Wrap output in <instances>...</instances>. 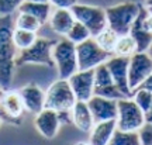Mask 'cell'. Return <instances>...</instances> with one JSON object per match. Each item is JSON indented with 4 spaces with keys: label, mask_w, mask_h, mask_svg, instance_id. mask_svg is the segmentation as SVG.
<instances>
[{
    "label": "cell",
    "mask_w": 152,
    "mask_h": 145,
    "mask_svg": "<svg viewBox=\"0 0 152 145\" xmlns=\"http://www.w3.org/2000/svg\"><path fill=\"white\" fill-rule=\"evenodd\" d=\"M14 21L11 16L0 17V87L7 90L13 82L17 47L13 41Z\"/></svg>",
    "instance_id": "obj_1"
},
{
    "label": "cell",
    "mask_w": 152,
    "mask_h": 145,
    "mask_svg": "<svg viewBox=\"0 0 152 145\" xmlns=\"http://www.w3.org/2000/svg\"><path fill=\"white\" fill-rule=\"evenodd\" d=\"M141 9L142 4L135 3V1H125V3H120L113 7H109L106 10L107 26L113 28L120 35L130 34L131 27L137 20V17L140 16Z\"/></svg>",
    "instance_id": "obj_2"
},
{
    "label": "cell",
    "mask_w": 152,
    "mask_h": 145,
    "mask_svg": "<svg viewBox=\"0 0 152 145\" xmlns=\"http://www.w3.org/2000/svg\"><path fill=\"white\" fill-rule=\"evenodd\" d=\"M56 41L49 38L38 37L37 41L27 49L20 51L16 56V66L34 64V65H45L48 68H54L55 62L52 58V49Z\"/></svg>",
    "instance_id": "obj_3"
},
{
    "label": "cell",
    "mask_w": 152,
    "mask_h": 145,
    "mask_svg": "<svg viewBox=\"0 0 152 145\" xmlns=\"http://www.w3.org/2000/svg\"><path fill=\"white\" fill-rule=\"evenodd\" d=\"M52 58L58 69L59 79H69L75 72H77V56H76V44L68 38L56 41L52 49Z\"/></svg>",
    "instance_id": "obj_4"
},
{
    "label": "cell",
    "mask_w": 152,
    "mask_h": 145,
    "mask_svg": "<svg viewBox=\"0 0 152 145\" xmlns=\"http://www.w3.org/2000/svg\"><path fill=\"white\" fill-rule=\"evenodd\" d=\"M76 97L72 90L68 79H58L51 83L48 90L45 92V104L44 108L61 111V110H72L75 106Z\"/></svg>",
    "instance_id": "obj_5"
},
{
    "label": "cell",
    "mask_w": 152,
    "mask_h": 145,
    "mask_svg": "<svg viewBox=\"0 0 152 145\" xmlns=\"http://www.w3.org/2000/svg\"><path fill=\"white\" fill-rule=\"evenodd\" d=\"M76 56H77V70L94 69L100 64L107 62L110 54L100 48L94 38H87L86 41L76 44Z\"/></svg>",
    "instance_id": "obj_6"
},
{
    "label": "cell",
    "mask_w": 152,
    "mask_h": 145,
    "mask_svg": "<svg viewBox=\"0 0 152 145\" xmlns=\"http://www.w3.org/2000/svg\"><path fill=\"white\" fill-rule=\"evenodd\" d=\"M117 128L121 131H138L145 124V113L132 99L117 100Z\"/></svg>",
    "instance_id": "obj_7"
},
{
    "label": "cell",
    "mask_w": 152,
    "mask_h": 145,
    "mask_svg": "<svg viewBox=\"0 0 152 145\" xmlns=\"http://www.w3.org/2000/svg\"><path fill=\"white\" fill-rule=\"evenodd\" d=\"M72 13L77 21L85 24L87 30L90 31L92 37H96L100 31H103L107 27V16L106 10L102 7L96 6H87V4H79L76 3L75 6L71 7Z\"/></svg>",
    "instance_id": "obj_8"
},
{
    "label": "cell",
    "mask_w": 152,
    "mask_h": 145,
    "mask_svg": "<svg viewBox=\"0 0 152 145\" xmlns=\"http://www.w3.org/2000/svg\"><path fill=\"white\" fill-rule=\"evenodd\" d=\"M152 73V58L148 52H137L130 58L128 86L134 92Z\"/></svg>",
    "instance_id": "obj_9"
},
{
    "label": "cell",
    "mask_w": 152,
    "mask_h": 145,
    "mask_svg": "<svg viewBox=\"0 0 152 145\" xmlns=\"http://www.w3.org/2000/svg\"><path fill=\"white\" fill-rule=\"evenodd\" d=\"M24 110L26 108H24L20 93L6 90L3 97H1V102H0V118H1V121L14 124V125H20Z\"/></svg>",
    "instance_id": "obj_10"
},
{
    "label": "cell",
    "mask_w": 152,
    "mask_h": 145,
    "mask_svg": "<svg viewBox=\"0 0 152 145\" xmlns=\"http://www.w3.org/2000/svg\"><path fill=\"white\" fill-rule=\"evenodd\" d=\"M76 100L89 102L94 94V69L77 70L68 79Z\"/></svg>",
    "instance_id": "obj_11"
},
{
    "label": "cell",
    "mask_w": 152,
    "mask_h": 145,
    "mask_svg": "<svg viewBox=\"0 0 152 145\" xmlns=\"http://www.w3.org/2000/svg\"><path fill=\"white\" fill-rule=\"evenodd\" d=\"M107 66L110 69L111 78H113L114 85L124 93L127 97H132V92L128 86V66H130V58L118 56L115 55L113 58L107 59Z\"/></svg>",
    "instance_id": "obj_12"
},
{
    "label": "cell",
    "mask_w": 152,
    "mask_h": 145,
    "mask_svg": "<svg viewBox=\"0 0 152 145\" xmlns=\"http://www.w3.org/2000/svg\"><path fill=\"white\" fill-rule=\"evenodd\" d=\"M87 106L92 111L94 124L102 123V121H109V120H117V114H118L117 100L93 94V97L87 102Z\"/></svg>",
    "instance_id": "obj_13"
},
{
    "label": "cell",
    "mask_w": 152,
    "mask_h": 145,
    "mask_svg": "<svg viewBox=\"0 0 152 145\" xmlns=\"http://www.w3.org/2000/svg\"><path fill=\"white\" fill-rule=\"evenodd\" d=\"M34 124H35V128L38 130V133L48 140H52L58 134V130L61 125L58 113L55 110H49V108L41 110L35 116Z\"/></svg>",
    "instance_id": "obj_14"
},
{
    "label": "cell",
    "mask_w": 152,
    "mask_h": 145,
    "mask_svg": "<svg viewBox=\"0 0 152 145\" xmlns=\"http://www.w3.org/2000/svg\"><path fill=\"white\" fill-rule=\"evenodd\" d=\"M21 96L24 108L30 111V113L38 114L41 110H44V104H45V93L42 89L35 85V83H28L18 92Z\"/></svg>",
    "instance_id": "obj_15"
},
{
    "label": "cell",
    "mask_w": 152,
    "mask_h": 145,
    "mask_svg": "<svg viewBox=\"0 0 152 145\" xmlns=\"http://www.w3.org/2000/svg\"><path fill=\"white\" fill-rule=\"evenodd\" d=\"M147 11V9L142 7L140 16L137 17V20L134 21L130 30V35L137 42V52H147L152 44V34L147 31V28L144 27V18H145Z\"/></svg>",
    "instance_id": "obj_16"
},
{
    "label": "cell",
    "mask_w": 152,
    "mask_h": 145,
    "mask_svg": "<svg viewBox=\"0 0 152 145\" xmlns=\"http://www.w3.org/2000/svg\"><path fill=\"white\" fill-rule=\"evenodd\" d=\"M72 121L76 125V128H79L83 133L92 131L94 125L92 111L87 106V102H79L76 100L75 106L72 107Z\"/></svg>",
    "instance_id": "obj_17"
},
{
    "label": "cell",
    "mask_w": 152,
    "mask_h": 145,
    "mask_svg": "<svg viewBox=\"0 0 152 145\" xmlns=\"http://www.w3.org/2000/svg\"><path fill=\"white\" fill-rule=\"evenodd\" d=\"M75 21L76 18L71 9H56L49 17L52 30L61 35H66Z\"/></svg>",
    "instance_id": "obj_18"
},
{
    "label": "cell",
    "mask_w": 152,
    "mask_h": 145,
    "mask_svg": "<svg viewBox=\"0 0 152 145\" xmlns=\"http://www.w3.org/2000/svg\"><path fill=\"white\" fill-rule=\"evenodd\" d=\"M115 130H117V120H109V121L96 123L92 128L90 144L92 145H109Z\"/></svg>",
    "instance_id": "obj_19"
},
{
    "label": "cell",
    "mask_w": 152,
    "mask_h": 145,
    "mask_svg": "<svg viewBox=\"0 0 152 145\" xmlns=\"http://www.w3.org/2000/svg\"><path fill=\"white\" fill-rule=\"evenodd\" d=\"M18 10L21 13H27V14H31L33 17H35L41 24H45L47 21H49V17H51V3L47 1V3H39V1H28V0H24Z\"/></svg>",
    "instance_id": "obj_20"
},
{
    "label": "cell",
    "mask_w": 152,
    "mask_h": 145,
    "mask_svg": "<svg viewBox=\"0 0 152 145\" xmlns=\"http://www.w3.org/2000/svg\"><path fill=\"white\" fill-rule=\"evenodd\" d=\"M118 38H120V34H117L113 28H110L109 26H107L103 31H100L97 35L94 37V40H96L97 45L103 49V51L109 52V54H113L114 49H115V45L118 42Z\"/></svg>",
    "instance_id": "obj_21"
},
{
    "label": "cell",
    "mask_w": 152,
    "mask_h": 145,
    "mask_svg": "<svg viewBox=\"0 0 152 145\" xmlns=\"http://www.w3.org/2000/svg\"><path fill=\"white\" fill-rule=\"evenodd\" d=\"M37 32L35 31H27V30H21V28H16L13 31V41L16 44L17 49H27L37 41Z\"/></svg>",
    "instance_id": "obj_22"
},
{
    "label": "cell",
    "mask_w": 152,
    "mask_h": 145,
    "mask_svg": "<svg viewBox=\"0 0 152 145\" xmlns=\"http://www.w3.org/2000/svg\"><path fill=\"white\" fill-rule=\"evenodd\" d=\"M109 145H141L138 131H121L115 130Z\"/></svg>",
    "instance_id": "obj_23"
},
{
    "label": "cell",
    "mask_w": 152,
    "mask_h": 145,
    "mask_svg": "<svg viewBox=\"0 0 152 145\" xmlns=\"http://www.w3.org/2000/svg\"><path fill=\"white\" fill-rule=\"evenodd\" d=\"M114 54L118 56H125V58H131L134 54H137V42L130 34L125 35H120L118 42L115 45Z\"/></svg>",
    "instance_id": "obj_24"
},
{
    "label": "cell",
    "mask_w": 152,
    "mask_h": 145,
    "mask_svg": "<svg viewBox=\"0 0 152 145\" xmlns=\"http://www.w3.org/2000/svg\"><path fill=\"white\" fill-rule=\"evenodd\" d=\"M90 37L92 35H90V31L87 30V27L85 24H82L80 21H77V20L73 23V26L71 27L69 32L66 34V38L69 41H72L73 44H80Z\"/></svg>",
    "instance_id": "obj_25"
},
{
    "label": "cell",
    "mask_w": 152,
    "mask_h": 145,
    "mask_svg": "<svg viewBox=\"0 0 152 145\" xmlns=\"http://www.w3.org/2000/svg\"><path fill=\"white\" fill-rule=\"evenodd\" d=\"M41 23L38 21L35 17H33L31 14L27 13H18L17 18L14 20V27L16 28H21V30H27V31H35L37 32L41 28Z\"/></svg>",
    "instance_id": "obj_26"
},
{
    "label": "cell",
    "mask_w": 152,
    "mask_h": 145,
    "mask_svg": "<svg viewBox=\"0 0 152 145\" xmlns=\"http://www.w3.org/2000/svg\"><path fill=\"white\" fill-rule=\"evenodd\" d=\"M114 83L111 73L107 64H100L99 66L94 68V87H102V86H107Z\"/></svg>",
    "instance_id": "obj_27"
},
{
    "label": "cell",
    "mask_w": 152,
    "mask_h": 145,
    "mask_svg": "<svg viewBox=\"0 0 152 145\" xmlns=\"http://www.w3.org/2000/svg\"><path fill=\"white\" fill-rule=\"evenodd\" d=\"M132 94H134L132 100L137 103V106L141 108L144 113H147L152 106V92L147 90V89H142V87H138V89L132 92Z\"/></svg>",
    "instance_id": "obj_28"
},
{
    "label": "cell",
    "mask_w": 152,
    "mask_h": 145,
    "mask_svg": "<svg viewBox=\"0 0 152 145\" xmlns=\"http://www.w3.org/2000/svg\"><path fill=\"white\" fill-rule=\"evenodd\" d=\"M94 96H100V97H106V99H111V100H121V99H130L127 97L120 90L118 87L115 86L114 83L107 85V86H102V87H94Z\"/></svg>",
    "instance_id": "obj_29"
},
{
    "label": "cell",
    "mask_w": 152,
    "mask_h": 145,
    "mask_svg": "<svg viewBox=\"0 0 152 145\" xmlns=\"http://www.w3.org/2000/svg\"><path fill=\"white\" fill-rule=\"evenodd\" d=\"M24 0H0V17L11 16Z\"/></svg>",
    "instance_id": "obj_30"
},
{
    "label": "cell",
    "mask_w": 152,
    "mask_h": 145,
    "mask_svg": "<svg viewBox=\"0 0 152 145\" xmlns=\"http://www.w3.org/2000/svg\"><path fill=\"white\" fill-rule=\"evenodd\" d=\"M141 145H152V124L145 123L138 130Z\"/></svg>",
    "instance_id": "obj_31"
},
{
    "label": "cell",
    "mask_w": 152,
    "mask_h": 145,
    "mask_svg": "<svg viewBox=\"0 0 152 145\" xmlns=\"http://www.w3.org/2000/svg\"><path fill=\"white\" fill-rule=\"evenodd\" d=\"M49 3L58 9H71L77 3V0H49Z\"/></svg>",
    "instance_id": "obj_32"
},
{
    "label": "cell",
    "mask_w": 152,
    "mask_h": 145,
    "mask_svg": "<svg viewBox=\"0 0 152 145\" xmlns=\"http://www.w3.org/2000/svg\"><path fill=\"white\" fill-rule=\"evenodd\" d=\"M58 113V118H59L61 124H73L72 121V110H61V111H56Z\"/></svg>",
    "instance_id": "obj_33"
},
{
    "label": "cell",
    "mask_w": 152,
    "mask_h": 145,
    "mask_svg": "<svg viewBox=\"0 0 152 145\" xmlns=\"http://www.w3.org/2000/svg\"><path fill=\"white\" fill-rule=\"evenodd\" d=\"M144 27L147 28V31H149L152 34V13L147 11L145 18H144Z\"/></svg>",
    "instance_id": "obj_34"
},
{
    "label": "cell",
    "mask_w": 152,
    "mask_h": 145,
    "mask_svg": "<svg viewBox=\"0 0 152 145\" xmlns=\"http://www.w3.org/2000/svg\"><path fill=\"white\" fill-rule=\"evenodd\" d=\"M138 87H142V89H147V90L152 92V73L148 76L147 79L142 82V83H141V85H140ZM138 87H137V89H138Z\"/></svg>",
    "instance_id": "obj_35"
},
{
    "label": "cell",
    "mask_w": 152,
    "mask_h": 145,
    "mask_svg": "<svg viewBox=\"0 0 152 145\" xmlns=\"http://www.w3.org/2000/svg\"><path fill=\"white\" fill-rule=\"evenodd\" d=\"M145 123L152 124V106H151V108L148 110L147 113H145Z\"/></svg>",
    "instance_id": "obj_36"
},
{
    "label": "cell",
    "mask_w": 152,
    "mask_h": 145,
    "mask_svg": "<svg viewBox=\"0 0 152 145\" xmlns=\"http://www.w3.org/2000/svg\"><path fill=\"white\" fill-rule=\"evenodd\" d=\"M4 89H1V87H0V102H1V97H3V94H4Z\"/></svg>",
    "instance_id": "obj_37"
},
{
    "label": "cell",
    "mask_w": 152,
    "mask_h": 145,
    "mask_svg": "<svg viewBox=\"0 0 152 145\" xmlns=\"http://www.w3.org/2000/svg\"><path fill=\"white\" fill-rule=\"evenodd\" d=\"M145 4H147V7H151V6H152V0H145Z\"/></svg>",
    "instance_id": "obj_38"
},
{
    "label": "cell",
    "mask_w": 152,
    "mask_h": 145,
    "mask_svg": "<svg viewBox=\"0 0 152 145\" xmlns=\"http://www.w3.org/2000/svg\"><path fill=\"white\" fill-rule=\"evenodd\" d=\"M28 1H39V3H47L49 0H28Z\"/></svg>",
    "instance_id": "obj_39"
},
{
    "label": "cell",
    "mask_w": 152,
    "mask_h": 145,
    "mask_svg": "<svg viewBox=\"0 0 152 145\" xmlns=\"http://www.w3.org/2000/svg\"><path fill=\"white\" fill-rule=\"evenodd\" d=\"M75 145H92L90 142H77V144H75Z\"/></svg>",
    "instance_id": "obj_40"
},
{
    "label": "cell",
    "mask_w": 152,
    "mask_h": 145,
    "mask_svg": "<svg viewBox=\"0 0 152 145\" xmlns=\"http://www.w3.org/2000/svg\"><path fill=\"white\" fill-rule=\"evenodd\" d=\"M148 54L151 55V58H152V44H151V47H149V48H148Z\"/></svg>",
    "instance_id": "obj_41"
},
{
    "label": "cell",
    "mask_w": 152,
    "mask_h": 145,
    "mask_svg": "<svg viewBox=\"0 0 152 145\" xmlns=\"http://www.w3.org/2000/svg\"><path fill=\"white\" fill-rule=\"evenodd\" d=\"M147 10L149 11V13H152V6H151V7H147Z\"/></svg>",
    "instance_id": "obj_42"
},
{
    "label": "cell",
    "mask_w": 152,
    "mask_h": 145,
    "mask_svg": "<svg viewBox=\"0 0 152 145\" xmlns=\"http://www.w3.org/2000/svg\"><path fill=\"white\" fill-rule=\"evenodd\" d=\"M0 124H1V118H0Z\"/></svg>",
    "instance_id": "obj_43"
}]
</instances>
